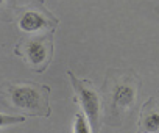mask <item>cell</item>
<instances>
[{
    "label": "cell",
    "mask_w": 159,
    "mask_h": 133,
    "mask_svg": "<svg viewBox=\"0 0 159 133\" xmlns=\"http://www.w3.org/2000/svg\"><path fill=\"white\" fill-rule=\"evenodd\" d=\"M55 30L34 35H24L14 45V55L20 56L31 69L42 74L52 63L55 52Z\"/></svg>",
    "instance_id": "3957f363"
},
{
    "label": "cell",
    "mask_w": 159,
    "mask_h": 133,
    "mask_svg": "<svg viewBox=\"0 0 159 133\" xmlns=\"http://www.w3.org/2000/svg\"><path fill=\"white\" fill-rule=\"evenodd\" d=\"M73 133H92L91 125L83 114V111H76L75 121H73Z\"/></svg>",
    "instance_id": "ba28073f"
},
{
    "label": "cell",
    "mask_w": 159,
    "mask_h": 133,
    "mask_svg": "<svg viewBox=\"0 0 159 133\" xmlns=\"http://www.w3.org/2000/svg\"><path fill=\"white\" fill-rule=\"evenodd\" d=\"M139 91L140 78L134 71L109 69L100 88L102 119L114 127L123 125L136 108Z\"/></svg>",
    "instance_id": "6da1fadb"
},
{
    "label": "cell",
    "mask_w": 159,
    "mask_h": 133,
    "mask_svg": "<svg viewBox=\"0 0 159 133\" xmlns=\"http://www.w3.org/2000/svg\"><path fill=\"white\" fill-rule=\"evenodd\" d=\"M16 8V0H0V22H13Z\"/></svg>",
    "instance_id": "52a82bcc"
},
{
    "label": "cell",
    "mask_w": 159,
    "mask_h": 133,
    "mask_svg": "<svg viewBox=\"0 0 159 133\" xmlns=\"http://www.w3.org/2000/svg\"><path fill=\"white\" fill-rule=\"evenodd\" d=\"M67 77L70 78L73 93H75V102L80 103L83 110V114L86 116L92 133H98L103 124L102 119V96L100 91L92 85L91 80H80L78 77L73 75L72 71L66 72Z\"/></svg>",
    "instance_id": "277c9868"
},
{
    "label": "cell",
    "mask_w": 159,
    "mask_h": 133,
    "mask_svg": "<svg viewBox=\"0 0 159 133\" xmlns=\"http://www.w3.org/2000/svg\"><path fill=\"white\" fill-rule=\"evenodd\" d=\"M13 22H17L19 28L25 35L55 30L59 25L58 17L48 11L42 0H34L25 7H17Z\"/></svg>",
    "instance_id": "5b68a950"
},
{
    "label": "cell",
    "mask_w": 159,
    "mask_h": 133,
    "mask_svg": "<svg viewBox=\"0 0 159 133\" xmlns=\"http://www.w3.org/2000/svg\"><path fill=\"white\" fill-rule=\"evenodd\" d=\"M27 121V116H10L0 113V127H7V125H14V124H22Z\"/></svg>",
    "instance_id": "9c48e42d"
},
{
    "label": "cell",
    "mask_w": 159,
    "mask_h": 133,
    "mask_svg": "<svg viewBox=\"0 0 159 133\" xmlns=\"http://www.w3.org/2000/svg\"><path fill=\"white\" fill-rule=\"evenodd\" d=\"M50 86L34 82H5L0 85V105H3L7 110L22 111L24 116L50 117Z\"/></svg>",
    "instance_id": "7a4b0ae2"
},
{
    "label": "cell",
    "mask_w": 159,
    "mask_h": 133,
    "mask_svg": "<svg viewBox=\"0 0 159 133\" xmlns=\"http://www.w3.org/2000/svg\"><path fill=\"white\" fill-rule=\"evenodd\" d=\"M136 133H159V105L156 97H150L142 105Z\"/></svg>",
    "instance_id": "8992f818"
}]
</instances>
